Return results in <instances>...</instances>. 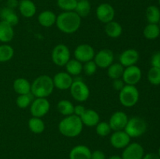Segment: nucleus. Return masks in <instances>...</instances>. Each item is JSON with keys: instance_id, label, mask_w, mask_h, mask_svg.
Returning <instances> with one entry per match:
<instances>
[{"instance_id": "a878e982", "label": "nucleus", "mask_w": 160, "mask_h": 159, "mask_svg": "<svg viewBox=\"0 0 160 159\" xmlns=\"http://www.w3.org/2000/svg\"><path fill=\"white\" fill-rule=\"evenodd\" d=\"M28 125L30 131L34 134L42 133L45 129V124L42 118L31 117L28 120Z\"/></svg>"}, {"instance_id": "5701e85b", "label": "nucleus", "mask_w": 160, "mask_h": 159, "mask_svg": "<svg viewBox=\"0 0 160 159\" xmlns=\"http://www.w3.org/2000/svg\"><path fill=\"white\" fill-rule=\"evenodd\" d=\"M12 87L14 91L18 95L26 94L31 93V84L26 78L19 77L13 81Z\"/></svg>"}, {"instance_id": "f3484780", "label": "nucleus", "mask_w": 160, "mask_h": 159, "mask_svg": "<svg viewBox=\"0 0 160 159\" xmlns=\"http://www.w3.org/2000/svg\"><path fill=\"white\" fill-rule=\"evenodd\" d=\"M139 60V53L134 48H128L124 50L119 57L120 63L123 67H128L136 65Z\"/></svg>"}, {"instance_id": "ea45409f", "label": "nucleus", "mask_w": 160, "mask_h": 159, "mask_svg": "<svg viewBox=\"0 0 160 159\" xmlns=\"http://www.w3.org/2000/svg\"><path fill=\"white\" fill-rule=\"evenodd\" d=\"M125 84L123 82V80H122V78H120V79H116L113 80L112 81V87L115 90L120 92V90H122L123 87H124Z\"/></svg>"}, {"instance_id": "37998d69", "label": "nucleus", "mask_w": 160, "mask_h": 159, "mask_svg": "<svg viewBox=\"0 0 160 159\" xmlns=\"http://www.w3.org/2000/svg\"><path fill=\"white\" fill-rule=\"evenodd\" d=\"M19 1L18 0H7L6 1V7L15 10L17 8H18Z\"/></svg>"}, {"instance_id": "7c9ffc66", "label": "nucleus", "mask_w": 160, "mask_h": 159, "mask_svg": "<svg viewBox=\"0 0 160 159\" xmlns=\"http://www.w3.org/2000/svg\"><path fill=\"white\" fill-rule=\"evenodd\" d=\"M124 68L125 67H123L120 62H115V63L111 64L107 68L108 76L112 80L122 78Z\"/></svg>"}, {"instance_id": "4468645a", "label": "nucleus", "mask_w": 160, "mask_h": 159, "mask_svg": "<svg viewBox=\"0 0 160 159\" xmlns=\"http://www.w3.org/2000/svg\"><path fill=\"white\" fill-rule=\"evenodd\" d=\"M131 137L124 130L113 131L109 138L112 147L116 149H123L131 143Z\"/></svg>"}, {"instance_id": "f257e3e1", "label": "nucleus", "mask_w": 160, "mask_h": 159, "mask_svg": "<svg viewBox=\"0 0 160 159\" xmlns=\"http://www.w3.org/2000/svg\"><path fill=\"white\" fill-rule=\"evenodd\" d=\"M81 18L74 12H62L57 16L56 25L58 29L64 34H71L79 30Z\"/></svg>"}, {"instance_id": "a18cd8bd", "label": "nucleus", "mask_w": 160, "mask_h": 159, "mask_svg": "<svg viewBox=\"0 0 160 159\" xmlns=\"http://www.w3.org/2000/svg\"><path fill=\"white\" fill-rule=\"evenodd\" d=\"M106 159H122V157L121 156H119V155H112Z\"/></svg>"}, {"instance_id": "72a5a7b5", "label": "nucleus", "mask_w": 160, "mask_h": 159, "mask_svg": "<svg viewBox=\"0 0 160 159\" xmlns=\"http://www.w3.org/2000/svg\"><path fill=\"white\" fill-rule=\"evenodd\" d=\"M34 98H35L33 96L31 93L18 95L17 100H16V104H17V107L20 108H27L30 107Z\"/></svg>"}, {"instance_id": "393cba45", "label": "nucleus", "mask_w": 160, "mask_h": 159, "mask_svg": "<svg viewBox=\"0 0 160 159\" xmlns=\"http://www.w3.org/2000/svg\"><path fill=\"white\" fill-rule=\"evenodd\" d=\"M0 17H1L2 20L9 23L12 26H16L19 23V17L15 10L9 9L6 6L2 8L0 11Z\"/></svg>"}, {"instance_id": "473e14b6", "label": "nucleus", "mask_w": 160, "mask_h": 159, "mask_svg": "<svg viewBox=\"0 0 160 159\" xmlns=\"http://www.w3.org/2000/svg\"><path fill=\"white\" fill-rule=\"evenodd\" d=\"M14 49L11 45L3 44L0 45V62H7L12 59Z\"/></svg>"}, {"instance_id": "4be33fe9", "label": "nucleus", "mask_w": 160, "mask_h": 159, "mask_svg": "<svg viewBox=\"0 0 160 159\" xmlns=\"http://www.w3.org/2000/svg\"><path fill=\"white\" fill-rule=\"evenodd\" d=\"M14 37L13 26L6 22L0 21V41L6 44L10 42Z\"/></svg>"}, {"instance_id": "8fccbe9b", "label": "nucleus", "mask_w": 160, "mask_h": 159, "mask_svg": "<svg viewBox=\"0 0 160 159\" xmlns=\"http://www.w3.org/2000/svg\"><path fill=\"white\" fill-rule=\"evenodd\" d=\"M2 1H3V0H0V2H2Z\"/></svg>"}, {"instance_id": "423d86ee", "label": "nucleus", "mask_w": 160, "mask_h": 159, "mask_svg": "<svg viewBox=\"0 0 160 159\" xmlns=\"http://www.w3.org/2000/svg\"><path fill=\"white\" fill-rule=\"evenodd\" d=\"M69 90L72 98L78 102H84L90 96V89L82 80H73Z\"/></svg>"}, {"instance_id": "412c9836", "label": "nucleus", "mask_w": 160, "mask_h": 159, "mask_svg": "<svg viewBox=\"0 0 160 159\" xmlns=\"http://www.w3.org/2000/svg\"><path fill=\"white\" fill-rule=\"evenodd\" d=\"M57 16L51 10H44L38 16V21L44 27H51L56 24Z\"/></svg>"}, {"instance_id": "6e6552de", "label": "nucleus", "mask_w": 160, "mask_h": 159, "mask_svg": "<svg viewBox=\"0 0 160 159\" xmlns=\"http://www.w3.org/2000/svg\"><path fill=\"white\" fill-rule=\"evenodd\" d=\"M50 110V102L47 98H35L30 105V112L32 117L42 118Z\"/></svg>"}, {"instance_id": "c9c22d12", "label": "nucleus", "mask_w": 160, "mask_h": 159, "mask_svg": "<svg viewBox=\"0 0 160 159\" xmlns=\"http://www.w3.org/2000/svg\"><path fill=\"white\" fill-rule=\"evenodd\" d=\"M110 126L108 122H101L100 121L98 124L95 126V132L97 135L101 137H105L109 136L111 133Z\"/></svg>"}, {"instance_id": "ddd939ff", "label": "nucleus", "mask_w": 160, "mask_h": 159, "mask_svg": "<svg viewBox=\"0 0 160 159\" xmlns=\"http://www.w3.org/2000/svg\"><path fill=\"white\" fill-rule=\"evenodd\" d=\"M145 155V150L140 143H130L122 152V159H142Z\"/></svg>"}, {"instance_id": "49530a36", "label": "nucleus", "mask_w": 160, "mask_h": 159, "mask_svg": "<svg viewBox=\"0 0 160 159\" xmlns=\"http://www.w3.org/2000/svg\"><path fill=\"white\" fill-rule=\"evenodd\" d=\"M158 155H159V157H160V147L159 148V151H158Z\"/></svg>"}, {"instance_id": "4c0bfd02", "label": "nucleus", "mask_w": 160, "mask_h": 159, "mask_svg": "<svg viewBox=\"0 0 160 159\" xmlns=\"http://www.w3.org/2000/svg\"><path fill=\"white\" fill-rule=\"evenodd\" d=\"M97 69H98V66L94 62V60L84 62V65H83V72L87 76H92V75L95 74L97 71Z\"/></svg>"}, {"instance_id": "1a4fd4ad", "label": "nucleus", "mask_w": 160, "mask_h": 159, "mask_svg": "<svg viewBox=\"0 0 160 159\" xmlns=\"http://www.w3.org/2000/svg\"><path fill=\"white\" fill-rule=\"evenodd\" d=\"M95 55V51L93 47L88 44H81L78 45L73 51L74 59L81 62V63L93 60Z\"/></svg>"}, {"instance_id": "09e8293b", "label": "nucleus", "mask_w": 160, "mask_h": 159, "mask_svg": "<svg viewBox=\"0 0 160 159\" xmlns=\"http://www.w3.org/2000/svg\"><path fill=\"white\" fill-rule=\"evenodd\" d=\"M159 5H160V0H159Z\"/></svg>"}, {"instance_id": "9b49d317", "label": "nucleus", "mask_w": 160, "mask_h": 159, "mask_svg": "<svg viewBox=\"0 0 160 159\" xmlns=\"http://www.w3.org/2000/svg\"><path fill=\"white\" fill-rule=\"evenodd\" d=\"M93 60L98 68L107 69L111 64L113 63V51L109 48H103V49L99 50L98 52L95 53Z\"/></svg>"}, {"instance_id": "c756f323", "label": "nucleus", "mask_w": 160, "mask_h": 159, "mask_svg": "<svg viewBox=\"0 0 160 159\" xmlns=\"http://www.w3.org/2000/svg\"><path fill=\"white\" fill-rule=\"evenodd\" d=\"M143 34L145 37L148 40H155L160 35V27L159 24L156 23H148L143 30Z\"/></svg>"}, {"instance_id": "2f4dec72", "label": "nucleus", "mask_w": 160, "mask_h": 159, "mask_svg": "<svg viewBox=\"0 0 160 159\" xmlns=\"http://www.w3.org/2000/svg\"><path fill=\"white\" fill-rule=\"evenodd\" d=\"M73 108H74V105L69 100L62 99L59 101L57 104L58 112L61 115H64V116H68V115H73Z\"/></svg>"}, {"instance_id": "f704fd0d", "label": "nucleus", "mask_w": 160, "mask_h": 159, "mask_svg": "<svg viewBox=\"0 0 160 159\" xmlns=\"http://www.w3.org/2000/svg\"><path fill=\"white\" fill-rule=\"evenodd\" d=\"M77 3H78V0H57L56 1L57 6L61 10H62V12L74 11Z\"/></svg>"}, {"instance_id": "de8ad7c7", "label": "nucleus", "mask_w": 160, "mask_h": 159, "mask_svg": "<svg viewBox=\"0 0 160 159\" xmlns=\"http://www.w3.org/2000/svg\"><path fill=\"white\" fill-rule=\"evenodd\" d=\"M159 27H160V21H159Z\"/></svg>"}, {"instance_id": "e433bc0d", "label": "nucleus", "mask_w": 160, "mask_h": 159, "mask_svg": "<svg viewBox=\"0 0 160 159\" xmlns=\"http://www.w3.org/2000/svg\"><path fill=\"white\" fill-rule=\"evenodd\" d=\"M147 77L150 84L152 85H160V69L152 66L148 70Z\"/></svg>"}, {"instance_id": "39448f33", "label": "nucleus", "mask_w": 160, "mask_h": 159, "mask_svg": "<svg viewBox=\"0 0 160 159\" xmlns=\"http://www.w3.org/2000/svg\"><path fill=\"white\" fill-rule=\"evenodd\" d=\"M123 130L129 135L131 138H137L146 132V122L139 116H133L128 119Z\"/></svg>"}, {"instance_id": "aec40b11", "label": "nucleus", "mask_w": 160, "mask_h": 159, "mask_svg": "<svg viewBox=\"0 0 160 159\" xmlns=\"http://www.w3.org/2000/svg\"><path fill=\"white\" fill-rule=\"evenodd\" d=\"M81 122L84 126L88 127L95 126L100 122V115L98 112L94 109L87 108L84 113L81 117Z\"/></svg>"}, {"instance_id": "58836bf2", "label": "nucleus", "mask_w": 160, "mask_h": 159, "mask_svg": "<svg viewBox=\"0 0 160 159\" xmlns=\"http://www.w3.org/2000/svg\"><path fill=\"white\" fill-rule=\"evenodd\" d=\"M151 65L152 67L160 69V51L156 52L152 56Z\"/></svg>"}, {"instance_id": "a19ab883", "label": "nucleus", "mask_w": 160, "mask_h": 159, "mask_svg": "<svg viewBox=\"0 0 160 159\" xmlns=\"http://www.w3.org/2000/svg\"><path fill=\"white\" fill-rule=\"evenodd\" d=\"M86 108L84 107L82 104H78V105L74 106V108H73V115H77L78 117H81L83 114L84 113L86 110Z\"/></svg>"}, {"instance_id": "6ab92c4d", "label": "nucleus", "mask_w": 160, "mask_h": 159, "mask_svg": "<svg viewBox=\"0 0 160 159\" xmlns=\"http://www.w3.org/2000/svg\"><path fill=\"white\" fill-rule=\"evenodd\" d=\"M92 151L86 145L80 144L73 147L70 151V159H91Z\"/></svg>"}, {"instance_id": "20e7f679", "label": "nucleus", "mask_w": 160, "mask_h": 159, "mask_svg": "<svg viewBox=\"0 0 160 159\" xmlns=\"http://www.w3.org/2000/svg\"><path fill=\"white\" fill-rule=\"evenodd\" d=\"M139 96V90L136 86L125 84L119 92V101L123 107L131 108L138 102Z\"/></svg>"}, {"instance_id": "9d476101", "label": "nucleus", "mask_w": 160, "mask_h": 159, "mask_svg": "<svg viewBox=\"0 0 160 159\" xmlns=\"http://www.w3.org/2000/svg\"><path fill=\"white\" fill-rule=\"evenodd\" d=\"M97 19L103 23H107L112 21L115 17V9L113 6L107 2L101 3L98 5L95 10Z\"/></svg>"}, {"instance_id": "f8f14e48", "label": "nucleus", "mask_w": 160, "mask_h": 159, "mask_svg": "<svg viewBox=\"0 0 160 159\" xmlns=\"http://www.w3.org/2000/svg\"><path fill=\"white\" fill-rule=\"evenodd\" d=\"M142 73L141 69L136 65L125 67L123 70L122 80L125 84L128 85H134L138 84L142 79Z\"/></svg>"}, {"instance_id": "c03bdc74", "label": "nucleus", "mask_w": 160, "mask_h": 159, "mask_svg": "<svg viewBox=\"0 0 160 159\" xmlns=\"http://www.w3.org/2000/svg\"><path fill=\"white\" fill-rule=\"evenodd\" d=\"M142 159H160L159 156L156 153H148L144 155Z\"/></svg>"}, {"instance_id": "a211bd4d", "label": "nucleus", "mask_w": 160, "mask_h": 159, "mask_svg": "<svg viewBox=\"0 0 160 159\" xmlns=\"http://www.w3.org/2000/svg\"><path fill=\"white\" fill-rule=\"evenodd\" d=\"M18 9L23 17L31 18L36 14L37 6L32 0H20L19 1Z\"/></svg>"}, {"instance_id": "bb28decb", "label": "nucleus", "mask_w": 160, "mask_h": 159, "mask_svg": "<svg viewBox=\"0 0 160 159\" xmlns=\"http://www.w3.org/2000/svg\"><path fill=\"white\" fill-rule=\"evenodd\" d=\"M65 68L67 73L72 76H77L83 72V64L77 59H70L65 65Z\"/></svg>"}, {"instance_id": "79ce46f5", "label": "nucleus", "mask_w": 160, "mask_h": 159, "mask_svg": "<svg viewBox=\"0 0 160 159\" xmlns=\"http://www.w3.org/2000/svg\"><path fill=\"white\" fill-rule=\"evenodd\" d=\"M91 159H106V154L100 150H96L92 152Z\"/></svg>"}, {"instance_id": "f03ea898", "label": "nucleus", "mask_w": 160, "mask_h": 159, "mask_svg": "<svg viewBox=\"0 0 160 159\" xmlns=\"http://www.w3.org/2000/svg\"><path fill=\"white\" fill-rule=\"evenodd\" d=\"M83 127L84 125L81 118L73 114L64 117L58 125L59 132L69 138H73L79 136L82 132Z\"/></svg>"}, {"instance_id": "dca6fc26", "label": "nucleus", "mask_w": 160, "mask_h": 159, "mask_svg": "<svg viewBox=\"0 0 160 159\" xmlns=\"http://www.w3.org/2000/svg\"><path fill=\"white\" fill-rule=\"evenodd\" d=\"M54 87L61 90H66L70 89L73 84V76L67 72H59L56 73L52 78Z\"/></svg>"}, {"instance_id": "b1692460", "label": "nucleus", "mask_w": 160, "mask_h": 159, "mask_svg": "<svg viewBox=\"0 0 160 159\" xmlns=\"http://www.w3.org/2000/svg\"><path fill=\"white\" fill-rule=\"evenodd\" d=\"M105 33L111 38H118L123 33V27L121 24L117 21L109 22L105 25Z\"/></svg>"}, {"instance_id": "2eb2a0df", "label": "nucleus", "mask_w": 160, "mask_h": 159, "mask_svg": "<svg viewBox=\"0 0 160 159\" xmlns=\"http://www.w3.org/2000/svg\"><path fill=\"white\" fill-rule=\"evenodd\" d=\"M128 119L129 118L124 112L117 111L111 115L108 123L112 131L123 130L128 123Z\"/></svg>"}, {"instance_id": "c85d7f7f", "label": "nucleus", "mask_w": 160, "mask_h": 159, "mask_svg": "<svg viewBox=\"0 0 160 159\" xmlns=\"http://www.w3.org/2000/svg\"><path fill=\"white\" fill-rule=\"evenodd\" d=\"M145 17L148 23H156L159 24L160 21V9L158 6L152 5L146 9Z\"/></svg>"}, {"instance_id": "cd10ccee", "label": "nucleus", "mask_w": 160, "mask_h": 159, "mask_svg": "<svg viewBox=\"0 0 160 159\" xmlns=\"http://www.w3.org/2000/svg\"><path fill=\"white\" fill-rule=\"evenodd\" d=\"M92 10V5L88 0H81L78 1L76 8L74 9V12L82 18H85L90 14Z\"/></svg>"}, {"instance_id": "7ed1b4c3", "label": "nucleus", "mask_w": 160, "mask_h": 159, "mask_svg": "<svg viewBox=\"0 0 160 159\" xmlns=\"http://www.w3.org/2000/svg\"><path fill=\"white\" fill-rule=\"evenodd\" d=\"M52 78L48 75H41L31 83V93L34 98H47L54 90Z\"/></svg>"}, {"instance_id": "3c124183", "label": "nucleus", "mask_w": 160, "mask_h": 159, "mask_svg": "<svg viewBox=\"0 0 160 159\" xmlns=\"http://www.w3.org/2000/svg\"><path fill=\"white\" fill-rule=\"evenodd\" d=\"M78 1H81V0H78Z\"/></svg>"}, {"instance_id": "0eeeda50", "label": "nucleus", "mask_w": 160, "mask_h": 159, "mask_svg": "<svg viewBox=\"0 0 160 159\" xmlns=\"http://www.w3.org/2000/svg\"><path fill=\"white\" fill-rule=\"evenodd\" d=\"M70 48L64 44H59L52 51V61L58 66H65L70 59Z\"/></svg>"}]
</instances>
